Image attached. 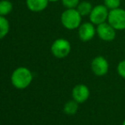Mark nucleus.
Listing matches in <instances>:
<instances>
[{"instance_id": "nucleus-1", "label": "nucleus", "mask_w": 125, "mask_h": 125, "mask_svg": "<svg viewBox=\"0 0 125 125\" xmlns=\"http://www.w3.org/2000/svg\"><path fill=\"white\" fill-rule=\"evenodd\" d=\"M11 83L18 89H25L31 83L33 76L31 72L25 66H20L12 73Z\"/></svg>"}, {"instance_id": "nucleus-2", "label": "nucleus", "mask_w": 125, "mask_h": 125, "mask_svg": "<svg viewBox=\"0 0 125 125\" xmlns=\"http://www.w3.org/2000/svg\"><path fill=\"white\" fill-rule=\"evenodd\" d=\"M82 15L77 9H66L61 15V21L62 26L67 30L78 29L82 21Z\"/></svg>"}, {"instance_id": "nucleus-3", "label": "nucleus", "mask_w": 125, "mask_h": 125, "mask_svg": "<svg viewBox=\"0 0 125 125\" xmlns=\"http://www.w3.org/2000/svg\"><path fill=\"white\" fill-rule=\"evenodd\" d=\"M71 43L67 39H65V38H58L54 40L50 47L52 54L58 59H63L68 56V54L71 52Z\"/></svg>"}, {"instance_id": "nucleus-4", "label": "nucleus", "mask_w": 125, "mask_h": 125, "mask_svg": "<svg viewBox=\"0 0 125 125\" xmlns=\"http://www.w3.org/2000/svg\"><path fill=\"white\" fill-rule=\"evenodd\" d=\"M107 22L117 31L125 29V10L117 8L109 11Z\"/></svg>"}, {"instance_id": "nucleus-5", "label": "nucleus", "mask_w": 125, "mask_h": 125, "mask_svg": "<svg viewBox=\"0 0 125 125\" xmlns=\"http://www.w3.org/2000/svg\"><path fill=\"white\" fill-rule=\"evenodd\" d=\"M109 11L110 10L105 7V4H99L93 7L92 11L89 15L90 22H92L94 25L98 26L100 24L107 21Z\"/></svg>"}, {"instance_id": "nucleus-6", "label": "nucleus", "mask_w": 125, "mask_h": 125, "mask_svg": "<svg viewBox=\"0 0 125 125\" xmlns=\"http://www.w3.org/2000/svg\"><path fill=\"white\" fill-rule=\"evenodd\" d=\"M91 70L94 75L98 77L105 76L108 73L109 70V63L105 57L101 55L96 56L93 59L91 62Z\"/></svg>"}, {"instance_id": "nucleus-7", "label": "nucleus", "mask_w": 125, "mask_h": 125, "mask_svg": "<svg viewBox=\"0 0 125 125\" xmlns=\"http://www.w3.org/2000/svg\"><path fill=\"white\" fill-rule=\"evenodd\" d=\"M116 31L117 30L112 27L107 21L98 25L96 28L98 37L105 42L113 41L116 38Z\"/></svg>"}, {"instance_id": "nucleus-8", "label": "nucleus", "mask_w": 125, "mask_h": 125, "mask_svg": "<svg viewBox=\"0 0 125 125\" xmlns=\"http://www.w3.org/2000/svg\"><path fill=\"white\" fill-rule=\"evenodd\" d=\"M96 34V28L92 22H84L78 27V37L81 41L88 42L94 38Z\"/></svg>"}, {"instance_id": "nucleus-9", "label": "nucleus", "mask_w": 125, "mask_h": 125, "mask_svg": "<svg viewBox=\"0 0 125 125\" xmlns=\"http://www.w3.org/2000/svg\"><path fill=\"white\" fill-rule=\"evenodd\" d=\"M73 99L76 100L77 103H83L89 98L90 91L88 86L85 84H77L73 89L72 92Z\"/></svg>"}, {"instance_id": "nucleus-10", "label": "nucleus", "mask_w": 125, "mask_h": 125, "mask_svg": "<svg viewBox=\"0 0 125 125\" xmlns=\"http://www.w3.org/2000/svg\"><path fill=\"white\" fill-rule=\"evenodd\" d=\"M49 0H26L28 10L32 12H41L48 7Z\"/></svg>"}, {"instance_id": "nucleus-11", "label": "nucleus", "mask_w": 125, "mask_h": 125, "mask_svg": "<svg viewBox=\"0 0 125 125\" xmlns=\"http://www.w3.org/2000/svg\"><path fill=\"white\" fill-rule=\"evenodd\" d=\"M77 10L79 12L82 16H87V15H89L93 10V6L88 1H83L80 2L77 5Z\"/></svg>"}, {"instance_id": "nucleus-12", "label": "nucleus", "mask_w": 125, "mask_h": 125, "mask_svg": "<svg viewBox=\"0 0 125 125\" xmlns=\"http://www.w3.org/2000/svg\"><path fill=\"white\" fill-rule=\"evenodd\" d=\"M10 25L8 19L0 15V40L4 38L10 31Z\"/></svg>"}, {"instance_id": "nucleus-13", "label": "nucleus", "mask_w": 125, "mask_h": 125, "mask_svg": "<svg viewBox=\"0 0 125 125\" xmlns=\"http://www.w3.org/2000/svg\"><path fill=\"white\" fill-rule=\"evenodd\" d=\"M13 10V4L10 0H0V15L6 17Z\"/></svg>"}, {"instance_id": "nucleus-14", "label": "nucleus", "mask_w": 125, "mask_h": 125, "mask_svg": "<svg viewBox=\"0 0 125 125\" xmlns=\"http://www.w3.org/2000/svg\"><path fill=\"white\" fill-rule=\"evenodd\" d=\"M78 104L76 100H72L67 101L64 105V112L67 115H74L78 110Z\"/></svg>"}, {"instance_id": "nucleus-15", "label": "nucleus", "mask_w": 125, "mask_h": 125, "mask_svg": "<svg viewBox=\"0 0 125 125\" xmlns=\"http://www.w3.org/2000/svg\"><path fill=\"white\" fill-rule=\"evenodd\" d=\"M104 4L109 10H115L120 7L121 0H104Z\"/></svg>"}, {"instance_id": "nucleus-16", "label": "nucleus", "mask_w": 125, "mask_h": 125, "mask_svg": "<svg viewBox=\"0 0 125 125\" xmlns=\"http://www.w3.org/2000/svg\"><path fill=\"white\" fill-rule=\"evenodd\" d=\"M61 3L66 9H76L80 2L79 0H61Z\"/></svg>"}, {"instance_id": "nucleus-17", "label": "nucleus", "mask_w": 125, "mask_h": 125, "mask_svg": "<svg viewBox=\"0 0 125 125\" xmlns=\"http://www.w3.org/2000/svg\"><path fill=\"white\" fill-rule=\"evenodd\" d=\"M117 71L119 76L125 79V60L121 61L120 62L118 63L117 67Z\"/></svg>"}, {"instance_id": "nucleus-18", "label": "nucleus", "mask_w": 125, "mask_h": 125, "mask_svg": "<svg viewBox=\"0 0 125 125\" xmlns=\"http://www.w3.org/2000/svg\"><path fill=\"white\" fill-rule=\"evenodd\" d=\"M50 2H51V3H56V2L60 1V0H49Z\"/></svg>"}, {"instance_id": "nucleus-19", "label": "nucleus", "mask_w": 125, "mask_h": 125, "mask_svg": "<svg viewBox=\"0 0 125 125\" xmlns=\"http://www.w3.org/2000/svg\"><path fill=\"white\" fill-rule=\"evenodd\" d=\"M122 125H125V120L124 121V122H123V124H122Z\"/></svg>"}]
</instances>
